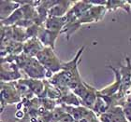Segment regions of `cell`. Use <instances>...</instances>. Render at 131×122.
<instances>
[{
    "instance_id": "obj_22",
    "label": "cell",
    "mask_w": 131,
    "mask_h": 122,
    "mask_svg": "<svg viewBox=\"0 0 131 122\" xmlns=\"http://www.w3.org/2000/svg\"><path fill=\"white\" fill-rule=\"evenodd\" d=\"M59 122H60V121H59Z\"/></svg>"
},
{
    "instance_id": "obj_3",
    "label": "cell",
    "mask_w": 131,
    "mask_h": 122,
    "mask_svg": "<svg viewBox=\"0 0 131 122\" xmlns=\"http://www.w3.org/2000/svg\"><path fill=\"white\" fill-rule=\"evenodd\" d=\"M85 47L82 46L79 50L77 51L75 57L69 62H63L62 63V71H64L66 75L68 76L70 80V90L73 91L76 87L82 82L81 75L79 72V64L82 61V55L84 51Z\"/></svg>"
},
{
    "instance_id": "obj_1",
    "label": "cell",
    "mask_w": 131,
    "mask_h": 122,
    "mask_svg": "<svg viewBox=\"0 0 131 122\" xmlns=\"http://www.w3.org/2000/svg\"><path fill=\"white\" fill-rule=\"evenodd\" d=\"M14 62L29 76V78L42 80L47 78V70L37 58L29 57L25 53H21L15 56Z\"/></svg>"
},
{
    "instance_id": "obj_18",
    "label": "cell",
    "mask_w": 131,
    "mask_h": 122,
    "mask_svg": "<svg viewBox=\"0 0 131 122\" xmlns=\"http://www.w3.org/2000/svg\"><path fill=\"white\" fill-rule=\"evenodd\" d=\"M107 10L108 11H114L117 10L119 8L124 9L126 11V13H130L131 12V6L129 5L128 1H125V0H111V1H107L106 5Z\"/></svg>"
},
{
    "instance_id": "obj_17",
    "label": "cell",
    "mask_w": 131,
    "mask_h": 122,
    "mask_svg": "<svg viewBox=\"0 0 131 122\" xmlns=\"http://www.w3.org/2000/svg\"><path fill=\"white\" fill-rule=\"evenodd\" d=\"M24 19H25V15H24V10H23L22 6H21L18 9H16L7 19L1 20V25L2 26H6V27L14 26V25H16L18 22H21Z\"/></svg>"
},
{
    "instance_id": "obj_10",
    "label": "cell",
    "mask_w": 131,
    "mask_h": 122,
    "mask_svg": "<svg viewBox=\"0 0 131 122\" xmlns=\"http://www.w3.org/2000/svg\"><path fill=\"white\" fill-rule=\"evenodd\" d=\"M45 47L42 45L40 41L38 40V37H33L29 38L24 43L23 46V53L27 55L29 57L36 58L37 55Z\"/></svg>"
},
{
    "instance_id": "obj_2",
    "label": "cell",
    "mask_w": 131,
    "mask_h": 122,
    "mask_svg": "<svg viewBox=\"0 0 131 122\" xmlns=\"http://www.w3.org/2000/svg\"><path fill=\"white\" fill-rule=\"evenodd\" d=\"M37 59L44 68L47 70V79L49 80L54 74L58 73L62 70V63L63 62L59 60L56 56L54 50L52 48L45 47L37 55Z\"/></svg>"
},
{
    "instance_id": "obj_19",
    "label": "cell",
    "mask_w": 131,
    "mask_h": 122,
    "mask_svg": "<svg viewBox=\"0 0 131 122\" xmlns=\"http://www.w3.org/2000/svg\"><path fill=\"white\" fill-rule=\"evenodd\" d=\"M121 106L123 108L124 114H125V117H126L127 122H131V103L126 100L121 104Z\"/></svg>"
},
{
    "instance_id": "obj_15",
    "label": "cell",
    "mask_w": 131,
    "mask_h": 122,
    "mask_svg": "<svg viewBox=\"0 0 131 122\" xmlns=\"http://www.w3.org/2000/svg\"><path fill=\"white\" fill-rule=\"evenodd\" d=\"M21 7L19 1H9V0H1L0 1V13L1 20H5L9 17L14 11Z\"/></svg>"
},
{
    "instance_id": "obj_9",
    "label": "cell",
    "mask_w": 131,
    "mask_h": 122,
    "mask_svg": "<svg viewBox=\"0 0 131 122\" xmlns=\"http://www.w3.org/2000/svg\"><path fill=\"white\" fill-rule=\"evenodd\" d=\"M101 122H127L122 106H113L98 117Z\"/></svg>"
},
{
    "instance_id": "obj_8",
    "label": "cell",
    "mask_w": 131,
    "mask_h": 122,
    "mask_svg": "<svg viewBox=\"0 0 131 122\" xmlns=\"http://www.w3.org/2000/svg\"><path fill=\"white\" fill-rule=\"evenodd\" d=\"M109 67L114 73V81L112 82L111 85H109V86L103 88L102 90H98V93L101 95H104V96H114V95L118 94L119 91L121 90L122 80H121V76L118 68L113 67L112 65H110Z\"/></svg>"
},
{
    "instance_id": "obj_6",
    "label": "cell",
    "mask_w": 131,
    "mask_h": 122,
    "mask_svg": "<svg viewBox=\"0 0 131 122\" xmlns=\"http://www.w3.org/2000/svg\"><path fill=\"white\" fill-rule=\"evenodd\" d=\"M22 77L20 68L15 62L1 63V82H16Z\"/></svg>"
},
{
    "instance_id": "obj_20",
    "label": "cell",
    "mask_w": 131,
    "mask_h": 122,
    "mask_svg": "<svg viewBox=\"0 0 131 122\" xmlns=\"http://www.w3.org/2000/svg\"><path fill=\"white\" fill-rule=\"evenodd\" d=\"M16 120L17 122H33L30 115L28 114V113H26V115H25V117L24 118H22V119H16Z\"/></svg>"
},
{
    "instance_id": "obj_12",
    "label": "cell",
    "mask_w": 131,
    "mask_h": 122,
    "mask_svg": "<svg viewBox=\"0 0 131 122\" xmlns=\"http://www.w3.org/2000/svg\"><path fill=\"white\" fill-rule=\"evenodd\" d=\"M23 83H25L31 91L35 94L38 98H44V93H45V88H46V84H45V79H21Z\"/></svg>"
},
{
    "instance_id": "obj_5",
    "label": "cell",
    "mask_w": 131,
    "mask_h": 122,
    "mask_svg": "<svg viewBox=\"0 0 131 122\" xmlns=\"http://www.w3.org/2000/svg\"><path fill=\"white\" fill-rule=\"evenodd\" d=\"M23 101L15 82H1V113L7 104L19 103Z\"/></svg>"
},
{
    "instance_id": "obj_11",
    "label": "cell",
    "mask_w": 131,
    "mask_h": 122,
    "mask_svg": "<svg viewBox=\"0 0 131 122\" xmlns=\"http://www.w3.org/2000/svg\"><path fill=\"white\" fill-rule=\"evenodd\" d=\"M59 34H61V33L50 31V30H48V29H46L44 26H42V27L39 29L38 38V40L42 43V45H43L44 47H49V48L54 49L55 40H56V38L58 37Z\"/></svg>"
},
{
    "instance_id": "obj_21",
    "label": "cell",
    "mask_w": 131,
    "mask_h": 122,
    "mask_svg": "<svg viewBox=\"0 0 131 122\" xmlns=\"http://www.w3.org/2000/svg\"><path fill=\"white\" fill-rule=\"evenodd\" d=\"M128 3H129V5L131 6V1H128Z\"/></svg>"
},
{
    "instance_id": "obj_7",
    "label": "cell",
    "mask_w": 131,
    "mask_h": 122,
    "mask_svg": "<svg viewBox=\"0 0 131 122\" xmlns=\"http://www.w3.org/2000/svg\"><path fill=\"white\" fill-rule=\"evenodd\" d=\"M119 73L122 80V87L119 91L123 97L126 98V93L129 88L131 87V61L130 58H126V64H120L119 66Z\"/></svg>"
},
{
    "instance_id": "obj_16",
    "label": "cell",
    "mask_w": 131,
    "mask_h": 122,
    "mask_svg": "<svg viewBox=\"0 0 131 122\" xmlns=\"http://www.w3.org/2000/svg\"><path fill=\"white\" fill-rule=\"evenodd\" d=\"M58 105H66V106H81V100L80 98L74 93L72 90H69L66 94L62 95V97L59 100L56 101Z\"/></svg>"
},
{
    "instance_id": "obj_14",
    "label": "cell",
    "mask_w": 131,
    "mask_h": 122,
    "mask_svg": "<svg viewBox=\"0 0 131 122\" xmlns=\"http://www.w3.org/2000/svg\"><path fill=\"white\" fill-rule=\"evenodd\" d=\"M74 2L72 1H61L59 0L57 4L49 10V16L52 17H65L71 7L73 6Z\"/></svg>"
},
{
    "instance_id": "obj_4",
    "label": "cell",
    "mask_w": 131,
    "mask_h": 122,
    "mask_svg": "<svg viewBox=\"0 0 131 122\" xmlns=\"http://www.w3.org/2000/svg\"><path fill=\"white\" fill-rule=\"evenodd\" d=\"M73 92L80 98L82 106L93 110L98 96V90L87 84L86 82L82 81L81 84L77 86Z\"/></svg>"
},
{
    "instance_id": "obj_13",
    "label": "cell",
    "mask_w": 131,
    "mask_h": 122,
    "mask_svg": "<svg viewBox=\"0 0 131 122\" xmlns=\"http://www.w3.org/2000/svg\"><path fill=\"white\" fill-rule=\"evenodd\" d=\"M67 23V16L65 17H52L49 16L44 23V27L50 31L62 33Z\"/></svg>"
}]
</instances>
